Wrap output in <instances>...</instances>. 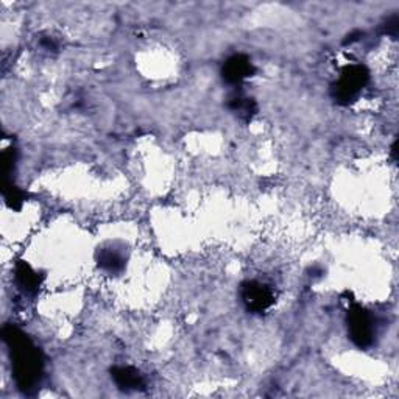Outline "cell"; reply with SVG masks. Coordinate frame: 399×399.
Wrapping results in <instances>:
<instances>
[{
    "instance_id": "cell-5",
    "label": "cell",
    "mask_w": 399,
    "mask_h": 399,
    "mask_svg": "<svg viewBox=\"0 0 399 399\" xmlns=\"http://www.w3.org/2000/svg\"><path fill=\"white\" fill-rule=\"evenodd\" d=\"M251 61L248 58L241 57V55L228 60L225 67H223V78H225L228 83H241L242 80L251 77Z\"/></svg>"
},
{
    "instance_id": "cell-4",
    "label": "cell",
    "mask_w": 399,
    "mask_h": 399,
    "mask_svg": "<svg viewBox=\"0 0 399 399\" xmlns=\"http://www.w3.org/2000/svg\"><path fill=\"white\" fill-rule=\"evenodd\" d=\"M242 298L246 307L254 310V312H262L267 307L273 305V292L267 285L261 283H248L244 285Z\"/></svg>"
},
{
    "instance_id": "cell-1",
    "label": "cell",
    "mask_w": 399,
    "mask_h": 399,
    "mask_svg": "<svg viewBox=\"0 0 399 399\" xmlns=\"http://www.w3.org/2000/svg\"><path fill=\"white\" fill-rule=\"evenodd\" d=\"M4 339L10 348L11 364L18 386L23 392H28V390L35 388L39 378H41V354H39L33 343L28 340L27 335L14 329L13 326H8L4 329Z\"/></svg>"
},
{
    "instance_id": "cell-6",
    "label": "cell",
    "mask_w": 399,
    "mask_h": 399,
    "mask_svg": "<svg viewBox=\"0 0 399 399\" xmlns=\"http://www.w3.org/2000/svg\"><path fill=\"white\" fill-rule=\"evenodd\" d=\"M113 376L117 382V386L126 390H131V388L134 390L143 386L141 374L134 368H130V366H126V368H116L113 371Z\"/></svg>"
},
{
    "instance_id": "cell-9",
    "label": "cell",
    "mask_w": 399,
    "mask_h": 399,
    "mask_svg": "<svg viewBox=\"0 0 399 399\" xmlns=\"http://www.w3.org/2000/svg\"><path fill=\"white\" fill-rule=\"evenodd\" d=\"M231 109L242 116H251L253 114V102L248 99L236 97L231 100Z\"/></svg>"
},
{
    "instance_id": "cell-3",
    "label": "cell",
    "mask_w": 399,
    "mask_h": 399,
    "mask_svg": "<svg viewBox=\"0 0 399 399\" xmlns=\"http://www.w3.org/2000/svg\"><path fill=\"white\" fill-rule=\"evenodd\" d=\"M366 82V72L361 66L348 67L340 78L337 86L334 87L335 99L340 102H349L353 100L359 91L362 89V86Z\"/></svg>"
},
{
    "instance_id": "cell-8",
    "label": "cell",
    "mask_w": 399,
    "mask_h": 399,
    "mask_svg": "<svg viewBox=\"0 0 399 399\" xmlns=\"http://www.w3.org/2000/svg\"><path fill=\"white\" fill-rule=\"evenodd\" d=\"M99 264L108 271H119V270H122V267H124V259L117 251L105 250V251L100 253Z\"/></svg>"
},
{
    "instance_id": "cell-7",
    "label": "cell",
    "mask_w": 399,
    "mask_h": 399,
    "mask_svg": "<svg viewBox=\"0 0 399 399\" xmlns=\"http://www.w3.org/2000/svg\"><path fill=\"white\" fill-rule=\"evenodd\" d=\"M16 273H18V281H19L22 289H26L27 292L38 289V285H39L38 275L26 264V262L19 264L18 271H16Z\"/></svg>"
},
{
    "instance_id": "cell-2",
    "label": "cell",
    "mask_w": 399,
    "mask_h": 399,
    "mask_svg": "<svg viewBox=\"0 0 399 399\" xmlns=\"http://www.w3.org/2000/svg\"><path fill=\"white\" fill-rule=\"evenodd\" d=\"M349 335L357 346L365 348L371 345L374 337V328L371 317L362 310L361 307H356L349 312Z\"/></svg>"
}]
</instances>
